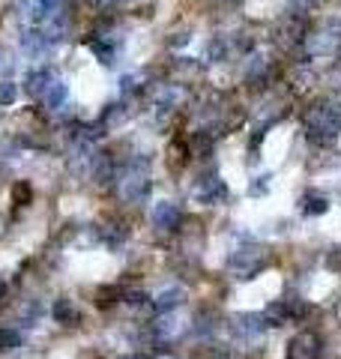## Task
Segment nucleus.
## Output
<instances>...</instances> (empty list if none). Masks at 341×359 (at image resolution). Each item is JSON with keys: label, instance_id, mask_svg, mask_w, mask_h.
<instances>
[{"label": "nucleus", "instance_id": "1", "mask_svg": "<svg viewBox=\"0 0 341 359\" xmlns=\"http://www.w3.org/2000/svg\"><path fill=\"white\" fill-rule=\"evenodd\" d=\"M306 132L317 144L335 141L341 132V117L335 111H329V108H315V111H308V117H306Z\"/></svg>", "mask_w": 341, "mask_h": 359}, {"label": "nucleus", "instance_id": "2", "mask_svg": "<svg viewBox=\"0 0 341 359\" xmlns=\"http://www.w3.org/2000/svg\"><path fill=\"white\" fill-rule=\"evenodd\" d=\"M120 195H123V201H129V204L147 201V195H150V171H147V162H135V165L123 174V180H120Z\"/></svg>", "mask_w": 341, "mask_h": 359}, {"label": "nucleus", "instance_id": "3", "mask_svg": "<svg viewBox=\"0 0 341 359\" xmlns=\"http://www.w3.org/2000/svg\"><path fill=\"white\" fill-rule=\"evenodd\" d=\"M228 266L237 273V278H248V276H255L257 269L267 266V252L264 248H239L228 261Z\"/></svg>", "mask_w": 341, "mask_h": 359}, {"label": "nucleus", "instance_id": "4", "mask_svg": "<svg viewBox=\"0 0 341 359\" xmlns=\"http://www.w3.org/2000/svg\"><path fill=\"white\" fill-rule=\"evenodd\" d=\"M192 195L198 204H222L228 198V186H225V180H219V174H207L198 180Z\"/></svg>", "mask_w": 341, "mask_h": 359}, {"label": "nucleus", "instance_id": "5", "mask_svg": "<svg viewBox=\"0 0 341 359\" xmlns=\"http://www.w3.org/2000/svg\"><path fill=\"white\" fill-rule=\"evenodd\" d=\"M150 218H153V225L159 228V231H174V228L180 225V209L170 201H156Z\"/></svg>", "mask_w": 341, "mask_h": 359}, {"label": "nucleus", "instance_id": "6", "mask_svg": "<svg viewBox=\"0 0 341 359\" xmlns=\"http://www.w3.org/2000/svg\"><path fill=\"white\" fill-rule=\"evenodd\" d=\"M234 333L243 338V342H252L264 333V317L260 314H237L234 317Z\"/></svg>", "mask_w": 341, "mask_h": 359}, {"label": "nucleus", "instance_id": "7", "mask_svg": "<svg viewBox=\"0 0 341 359\" xmlns=\"http://www.w3.org/2000/svg\"><path fill=\"white\" fill-rule=\"evenodd\" d=\"M42 102H45V108H51V111H60V108L69 102V87H66L63 78L54 75V81L48 84L45 93H42Z\"/></svg>", "mask_w": 341, "mask_h": 359}, {"label": "nucleus", "instance_id": "8", "mask_svg": "<svg viewBox=\"0 0 341 359\" xmlns=\"http://www.w3.org/2000/svg\"><path fill=\"white\" fill-rule=\"evenodd\" d=\"M317 356V338L312 333H303L290 342V359H315Z\"/></svg>", "mask_w": 341, "mask_h": 359}, {"label": "nucleus", "instance_id": "9", "mask_svg": "<svg viewBox=\"0 0 341 359\" xmlns=\"http://www.w3.org/2000/svg\"><path fill=\"white\" fill-rule=\"evenodd\" d=\"M22 45H24V51L30 54V57H42L48 48H51V42L45 39V33L39 27H33V30H27V33L22 36Z\"/></svg>", "mask_w": 341, "mask_h": 359}, {"label": "nucleus", "instance_id": "10", "mask_svg": "<svg viewBox=\"0 0 341 359\" xmlns=\"http://www.w3.org/2000/svg\"><path fill=\"white\" fill-rule=\"evenodd\" d=\"M183 333H186V324L180 321L177 314H168L165 312L162 321H156V338H165V342H170V338H180Z\"/></svg>", "mask_w": 341, "mask_h": 359}, {"label": "nucleus", "instance_id": "11", "mask_svg": "<svg viewBox=\"0 0 341 359\" xmlns=\"http://www.w3.org/2000/svg\"><path fill=\"white\" fill-rule=\"evenodd\" d=\"M153 102L159 108H177L180 102H183V90H180L177 84H159L153 90Z\"/></svg>", "mask_w": 341, "mask_h": 359}, {"label": "nucleus", "instance_id": "12", "mask_svg": "<svg viewBox=\"0 0 341 359\" xmlns=\"http://www.w3.org/2000/svg\"><path fill=\"white\" fill-rule=\"evenodd\" d=\"M183 291L180 287H165V291H159L156 299H153V305H156V312H170V308H177L180 303H183Z\"/></svg>", "mask_w": 341, "mask_h": 359}, {"label": "nucleus", "instance_id": "13", "mask_svg": "<svg viewBox=\"0 0 341 359\" xmlns=\"http://www.w3.org/2000/svg\"><path fill=\"white\" fill-rule=\"evenodd\" d=\"M54 81V72L51 69H33V72L27 75V87H30V93H36L39 99H42L45 93V87Z\"/></svg>", "mask_w": 341, "mask_h": 359}, {"label": "nucleus", "instance_id": "14", "mask_svg": "<svg viewBox=\"0 0 341 359\" xmlns=\"http://www.w3.org/2000/svg\"><path fill=\"white\" fill-rule=\"evenodd\" d=\"M326 209H329L326 195H320V192H306L303 195V213L306 216H320V213H326Z\"/></svg>", "mask_w": 341, "mask_h": 359}, {"label": "nucleus", "instance_id": "15", "mask_svg": "<svg viewBox=\"0 0 341 359\" xmlns=\"http://www.w3.org/2000/svg\"><path fill=\"white\" fill-rule=\"evenodd\" d=\"M90 48H93L96 57L102 60L105 66H114V63H117V48L108 42V36H102V39H90Z\"/></svg>", "mask_w": 341, "mask_h": 359}, {"label": "nucleus", "instance_id": "16", "mask_svg": "<svg viewBox=\"0 0 341 359\" xmlns=\"http://www.w3.org/2000/svg\"><path fill=\"white\" fill-rule=\"evenodd\" d=\"M338 42H341V36L326 30V33H317L312 39V51L315 54H329V51H335V48H338Z\"/></svg>", "mask_w": 341, "mask_h": 359}, {"label": "nucleus", "instance_id": "17", "mask_svg": "<svg viewBox=\"0 0 341 359\" xmlns=\"http://www.w3.org/2000/svg\"><path fill=\"white\" fill-rule=\"evenodd\" d=\"M54 314H57V321H63V324H72L75 321V308L69 299H60V303L54 305Z\"/></svg>", "mask_w": 341, "mask_h": 359}, {"label": "nucleus", "instance_id": "18", "mask_svg": "<svg viewBox=\"0 0 341 359\" xmlns=\"http://www.w3.org/2000/svg\"><path fill=\"white\" fill-rule=\"evenodd\" d=\"M269 183H273V177H269V174L255 177L252 183H248V195H267L269 192Z\"/></svg>", "mask_w": 341, "mask_h": 359}, {"label": "nucleus", "instance_id": "19", "mask_svg": "<svg viewBox=\"0 0 341 359\" xmlns=\"http://www.w3.org/2000/svg\"><path fill=\"white\" fill-rule=\"evenodd\" d=\"M18 99V87L13 81H0V105H13Z\"/></svg>", "mask_w": 341, "mask_h": 359}, {"label": "nucleus", "instance_id": "20", "mask_svg": "<svg viewBox=\"0 0 341 359\" xmlns=\"http://www.w3.org/2000/svg\"><path fill=\"white\" fill-rule=\"evenodd\" d=\"M18 342H22L18 333H13V329H0V347H3V351H13V347H18Z\"/></svg>", "mask_w": 341, "mask_h": 359}, {"label": "nucleus", "instance_id": "21", "mask_svg": "<svg viewBox=\"0 0 341 359\" xmlns=\"http://www.w3.org/2000/svg\"><path fill=\"white\" fill-rule=\"evenodd\" d=\"M138 81H144V72H135V75H123V81H120V90H123V93H132V90H138V87H141Z\"/></svg>", "mask_w": 341, "mask_h": 359}, {"label": "nucleus", "instance_id": "22", "mask_svg": "<svg viewBox=\"0 0 341 359\" xmlns=\"http://www.w3.org/2000/svg\"><path fill=\"white\" fill-rule=\"evenodd\" d=\"M225 51H228L225 39H213V42H209V57H213V60H219V57H222Z\"/></svg>", "mask_w": 341, "mask_h": 359}, {"label": "nucleus", "instance_id": "23", "mask_svg": "<svg viewBox=\"0 0 341 359\" xmlns=\"http://www.w3.org/2000/svg\"><path fill=\"white\" fill-rule=\"evenodd\" d=\"M317 3V0H290V6L299 9V13H306V9H312Z\"/></svg>", "mask_w": 341, "mask_h": 359}, {"label": "nucleus", "instance_id": "24", "mask_svg": "<svg viewBox=\"0 0 341 359\" xmlns=\"http://www.w3.org/2000/svg\"><path fill=\"white\" fill-rule=\"evenodd\" d=\"M159 359H174V356H159Z\"/></svg>", "mask_w": 341, "mask_h": 359}]
</instances>
